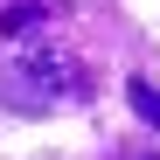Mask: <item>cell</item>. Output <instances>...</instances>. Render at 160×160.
<instances>
[{
  "label": "cell",
  "mask_w": 160,
  "mask_h": 160,
  "mask_svg": "<svg viewBox=\"0 0 160 160\" xmlns=\"http://www.w3.org/2000/svg\"><path fill=\"white\" fill-rule=\"evenodd\" d=\"M125 104H132V112H139L146 125H160V91L146 84V77H132V84H125Z\"/></svg>",
  "instance_id": "3957f363"
},
{
  "label": "cell",
  "mask_w": 160,
  "mask_h": 160,
  "mask_svg": "<svg viewBox=\"0 0 160 160\" xmlns=\"http://www.w3.org/2000/svg\"><path fill=\"white\" fill-rule=\"evenodd\" d=\"M84 91H91V70L56 56V49H28L21 63L0 70V104H7V112H28V118L56 112L63 98H84Z\"/></svg>",
  "instance_id": "6da1fadb"
},
{
  "label": "cell",
  "mask_w": 160,
  "mask_h": 160,
  "mask_svg": "<svg viewBox=\"0 0 160 160\" xmlns=\"http://www.w3.org/2000/svg\"><path fill=\"white\" fill-rule=\"evenodd\" d=\"M153 160H160V153H153Z\"/></svg>",
  "instance_id": "277c9868"
},
{
  "label": "cell",
  "mask_w": 160,
  "mask_h": 160,
  "mask_svg": "<svg viewBox=\"0 0 160 160\" xmlns=\"http://www.w3.org/2000/svg\"><path fill=\"white\" fill-rule=\"evenodd\" d=\"M49 14H63V7H49V0H7V7H0V35H28V28H42Z\"/></svg>",
  "instance_id": "7a4b0ae2"
}]
</instances>
